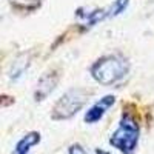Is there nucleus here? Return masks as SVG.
<instances>
[{"instance_id":"7ed1b4c3","label":"nucleus","mask_w":154,"mask_h":154,"mask_svg":"<svg viewBox=\"0 0 154 154\" xmlns=\"http://www.w3.org/2000/svg\"><path fill=\"white\" fill-rule=\"evenodd\" d=\"M89 99V93L86 89L82 88H72L68 89L65 94H62V97L54 103L51 117L54 120H66L71 119L72 116L79 112Z\"/></svg>"},{"instance_id":"0eeeda50","label":"nucleus","mask_w":154,"mask_h":154,"mask_svg":"<svg viewBox=\"0 0 154 154\" xmlns=\"http://www.w3.org/2000/svg\"><path fill=\"white\" fill-rule=\"evenodd\" d=\"M9 5L22 12H34L42 6V0H8Z\"/></svg>"},{"instance_id":"6e6552de","label":"nucleus","mask_w":154,"mask_h":154,"mask_svg":"<svg viewBox=\"0 0 154 154\" xmlns=\"http://www.w3.org/2000/svg\"><path fill=\"white\" fill-rule=\"evenodd\" d=\"M130 3V0H114V2L109 5V11H111V17L119 16L120 12H123Z\"/></svg>"},{"instance_id":"20e7f679","label":"nucleus","mask_w":154,"mask_h":154,"mask_svg":"<svg viewBox=\"0 0 154 154\" xmlns=\"http://www.w3.org/2000/svg\"><path fill=\"white\" fill-rule=\"evenodd\" d=\"M116 103V97L108 94V96H103L100 100H97L94 105H91L86 111H85V117L83 120L89 125H94L97 123L99 120L103 119V116L106 114V111Z\"/></svg>"},{"instance_id":"39448f33","label":"nucleus","mask_w":154,"mask_h":154,"mask_svg":"<svg viewBox=\"0 0 154 154\" xmlns=\"http://www.w3.org/2000/svg\"><path fill=\"white\" fill-rule=\"evenodd\" d=\"M59 80H60V75H59L56 71H48V72H45L40 79H38V82L35 83V91H34L35 100H43V99H46V96H49V94L56 89Z\"/></svg>"},{"instance_id":"1a4fd4ad","label":"nucleus","mask_w":154,"mask_h":154,"mask_svg":"<svg viewBox=\"0 0 154 154\" xmlns=\"http://www.w3.org/2000/svg\"><path fill=\"white\" fill-rule=\"evenodd\" d=\"M68 154H88L80 143H74L68 148Z\"/></svg>"},{"instance_id":"f257e3e1","label":"nucleus","mask_w":154,"mask_h":154,"mask_svg":"<svg viewBox=\"0 0 154 154\" xmlns=\"http://www.w3.org/2000/svg\"><path fill=\"white\" fill-rule=\"evenodd\" d=\"M131 63L123 54L114 53L99 57L89 68L91 77L100 85L112 86L122 82L130 72Z\"/></svg>"},{"instance_id":"9d476101","label":"nucleus","mask_w":154,"mask_h":154,"mask_svg":"<svg viewBox=\"0 0 154 154\" xmlns=\"http://www.w3.org/2000/svg\"><path fill=\"white\" fill-rule=\"evenodd\" d=\"M96 154H109V152H106V151H103V149H97Z\"/></svg>"},{"instance_id":"f03ea898","label":"nucleus","mask_w":154,"mask_h":154,"mask_svg":"<svg viewBox=\"0 0 154 154\" xmlns=\"http://www.w3.org/2000/svg\"><path fill=\"white\" fill-rule=\"evenodd\" d=\"M139 137H140V126L134 116L125 112L117 128L112 131L109 137V145L116 148L117 151L123 154H134L139 145Z\"/></svg>"},{"instance_id":"423d86ee","label":"nucleus","mask_w":154,"mask_h":154,"mask_svg":"<svg viewBox=\"0 0 154 154\" xmlns=\"http://www.w3.org/2000/svg\"><path fill=\"white\" fill-rule=\"evenodd\" d=\"M40 142V133L37 131H31L28 134H25L19 142L16 143V148H14V154H29L31 149L38 145Z\"/></svg>"}]
</instances>
